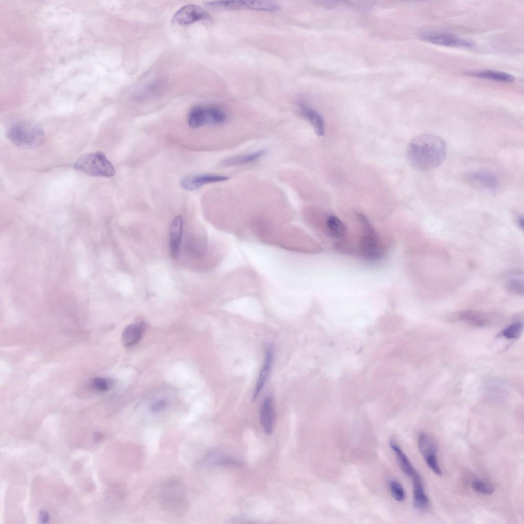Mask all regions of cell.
I'll list each match as a JSON object with an SVG mask.
<instances>
[{
	"instance_id": "ba28073f",
	"label": "cell",
	"mask_w": 524,
	"mask_h": 524,
	"mask_svg": "<svg viewBox=\"0 0 524 524\" xmlns=\"http://www.w3.org/2000/svg\"><path fill=\"white\" fill-rule=\"evenodd\" d=\"M210 16L200 7L189 4L180 8L174 14L173 21L181 25H188L195 22L209 19Z\"/></svg>"
},
{
	"instance_id": "2e32d148",
	"label": "cell",
	"mask_w": 524,
	"mask_h": 524,
	"mask_svg": "<svg viewBox=\"0 0 524 524\" xmlns=\"http://www.w3.org/2000/svg\"><path fill=\"white\" fill-rule=\"evenodd\" d=\"M493 317L491 314L473 310L464 311L460 315L462 320L476 326L487 325L491 323Z\"/></svg>"
},
{
	"instance_id": "83f0119b",
	"label": "cell",
	"mask_w": 524,
	"mask_h": 524,
	"mask_svg": "<svg viewBox=\"0 0 524 524\" xmlns=\"http://www.w3.org/2000/svg\"><path fill=\"white\" fill-rule=\"evenodd\" d=\"M166 405V402L164 400H160L154 403L151 409L154 411H158L164 408Z\"/></svg>"
},
{
	"instance_id": "9c48e42d",
	"label": "cell",
	"mask_w": 524,
	"mask_h": 524,
	"mask_svg": "<svg viewBox=\"0 0 524 524\" xmlns=\"http://www.w3.org/2000/svg\"><path fill=\"white\" fill-rule=\"evenodd\" d=\"M465 178L469 185L480 189L494 191L498 189L499 185L497 177L488 171L479 170L470 172L467 174Z\"/></svg>"
},
{
	"instance_id": "6da1fadb",
	"label": "cell",
	"mask_w": 524,
	"mask_h": 524,
	"mask_svg": "<svg viewBox=\"0 0 524 524\" xmlns=\"http://www.w3.org/2000/svg\"><path fill=\"white\" fill-rule=\"evenodd\" d=\"M446 152V144L442 138L434 135L423 134L410 142L406 157L412 167L427 171L440 165L445 159Z\"/></svg>"
},
{
	"instance_id": "4fadbf2b",
	"label": "cell",
	"mask_w": 524,
	"mask_h": 524,
	"mask_svg": "<svg viewBox=\"0 0 524 524\" xmlns=\"http://www.w3.org/2000/svg\"><path fill=\"white\" fill-rule=\"evenodd\" d=\"M183 231V220L180 215L173 219L170 227L169 246L172 257H178L180 252Z\"/></svg>"
},
{
	"instance_id": "7402d4cb",
	"label": "cell",
	"mask_w": 524,
	"mask_h": 524,
	"mask_svg": "<svg viewBox=\"0 0 524 524\" xmlns=\"http://www.w3.org/2000/svg\"><path fill=\"white\" fill-rule=\"evenodd\" d=\"M265 150L239 155L226 159L222 162V165L226 166L239 165L252 163L257 161L265 154Z\"/></svg>"
},
{
	"instance_id": "d4e9b609",
	"label": "cell",
	"mask_w": 524,
	"mask_h": 524,
	"mask_svg": "<svg viewBox=\"0 0 524 524\" xmlns=\"http://www.w3.org/2000/svg\"><path fill=\"white\" fill-rule=\"evenodd\" d=\"M389 488L394 499L399 502L402 501L405 497V491L402 486L396 480L389 482Z\"/></svg>"
},
{
	"instance_id": "f1b7e54d",
	"label": "cell",
	"mask_w": 524,
	"mask_h": 524,
	"mask_svg": "<svg viewBox=\"0 0 524 524\" xmlns=\"http://www.w3.org/2000/svg\"><path fill=\"white\" fill-rule=\"evenodd\" d=\"M39 519L42 522L47 523L49 520V515L47 512L41 510L39 513Z\"/></svg>"
},
{
	"instance_id": "ac0fdd59",
	"label": "cell",
	"mask_w": 524,
	"mask_h": 524,
	"mask_svg": "<svg viewBox=\"0 0 524 524\" xmlns=\"http://www.w3.org/2000/svg\"><path fill=\"white\" fill-rule=\"evenodd\" d=\"M389 444L403 472L406 476L412 477L417 471L409 458L393 439H390Z\"/></svg>"
},
{
	"instance_id": "44dd1931",
	"label": "cell",
	"mask_w": 524,
	"mask_h": 524,
	"mask_svg": "<svg viewBox=\"0 0 524 524\" xmlns=\"http://www.w3.org/2000/svg\"><path fill=\"white\" fill-rule=\"evenodd\" d=\"M300 110L303 115L309 121L315 132L319 136H322L324 133L323 120L320 114L316 110L306 106H300Z\"/></svg>"
},
{
	"instance_id": "d6986e66",
	"label": "cell",
	"mask_w": 524,
	"mask_h": 524,
	"mask_svg": "<svg viewBox=\"0 0 524 524\" xmlns=\"http://www.w3.org/2000/svg\"><path fill=\"white\" fill-rule=\"evenodd\" d=\"M471 76L477 78L488 79L500 82H511L514 77L509 73L492 70L478 71L470 73Z\"/></svg>"
},
{
	"instance_id": "603a6c76",
	"label": "cell",
	"mask_w": 524,
	"mask_h": 524,
	"mask_svg": "<svg viewBox=\"0 0 524 524\" xmlns=\"http://www.w3.org/2000/svg\"><path fill=\"white\" fill-rule=\"evenodd\" d=\"M327 228L329 234L333 237L342 238L346 233V228L343 222L335 216H330L327 220Z\"/></svg>"
},
{
	"instance_id": "4dcf8cb0",
	"label": "cell",
	"mask_w": 524,
	"mask_h": 524,
	"mask_svg": "<svg viewBox=\"0 0 524 524\" xmlns=\"http://www.w3.org/2000/svg\"><path fill=\"white\" fill-rule=\"evenodd\" d=\"M517 224H518V226L519 227V228H521V229H523V217L521 216H519L518 217L517 220Z\"/></svg>"
},
{
	"instance_id": "484cf974",
	"label": "cell",
	"mask_w": 524,
	"mask_h": 524,
	"mask_svg": "<svg viewBox=\"0 0 524 524\" xmlns=\"http://www.w3.org/2000/svg\"><path fill=\"white\" fill-rule=\"evenodd\" d=\"M523 326L520 323L510 325L502 331L503 336L507 339H513L520 336L522 332Z\"/></svg>"
},
{
	"instance_id": "9a60e30c",
	"label": "cell",
	"mask_w": 524,
	"mask_h": 524,
	"mask_svg": "<svg viewBox=\"0 0 524 524\" xmlns=\"http://www.w3.org/2000/svg\"><path fill=\"white\" fill-rule=\"evenodd\" d=\"M413 481V503L417 509L425 510L429 506V499L427 496L421 478L417 472L412 477Z\"/></svg>"
},
{
	"instance_id": "7c38bea8",
	"label": "cell",
	"mask_w": 524,
	"mask_h": 524,
	"mask_svg": "<svg viewBox=\"0 0 524 524\" xmlns=\"http://www.w3.org/2000/svg\"><path fill=\"white\" fill-rule=\"evenodd\" d=\"M212 117L210 107L194 106L190 111L188 123L192 128L200 127L205 125H211Z\"/></svg>"
},
{
	"instance_id": "52a82bcc",
	"label": "cell",
	"mask_w": 524,
	"mask_h": 524,
	"mask_svg": "<svg viewBox=\"0 0 524 524\" xmlns=\"http://www.w3.org/2000/svg\"><path fill=\"white\" fill-rule=\"evenodd\" d=\"M418 446L428 467L435 474L441 476L442 471L436 457L438 446L434 440L426 434L421 433L418 438Z\"/></svg>"
},
{
	"instance_id": "5bb4252c",
	"label": "cell",
	"mask_w": 524,
	"mask_h": 524,
	"mask_svg": "<svg viewBox=\"0 0 524 524\" xmlns=\"http://www.w3.org/2000/svg\"><path fill=\"white\" fill-rule=\"evenodd\" d=\"M273 359V350L271 347L268 346L265 350L264 361L256 382L253 400H255L258 396L266 383L272 367Z\"/></svg>"
},
{
	"instance_id": "e0dca14e",
	"label": "cell",
	"mask_w": 524,
	"mask_h": 524,
	"mask_svg": "<svg viewBox=\"0 0 524 524\" xmlns=\"http://www.w3.org/2000/svg\"><path fill=\"white\" fill-rule=\"evenodd\" d=\"M144 324L136 323L127 326L123 331L122 341L123 345L130 347L135 345L140 339L143 333Z\"/></svg>"
},
{
	"instance_id": "ffe728a7",
	"label": "cell",
	"mask_w": 524,
	"mask_h": 524,
	"mask_svg": "<svg viewBox=\"0 0 524 524\" xmlns=\"http://www.w3.org/2000/svg\"><path fill=\"white\" fill-rule=\"evenodd\" d=\"M504 286L506 289L514 294L523 295V277L520 272L513 271L507 274L505 278Z\"/></svg>"
},
{
	"instance_id": "cb8c5ba5",
	"label": "cell",
	"mask_w": 524,
	"mask_h": 524,
	"mask_svg": "<svg viewBox=\"0 0 524 524\" xmlns=\"http://www.w3.org/2000/svg\"><path fill=\"white\" fill-rule=\"evenodd\" d=\"M112 384V381L110 379L95 377L91 381V386L93 390L102 392L108 391L111 388Z\"/></svg>"
},
{
	"instance_id": "7a4b0ae2",
	"label": "cell",
	"mask_w": 524,
	"mask_h": 524,
	"mask_svg": "<svg viewBox=\"0 0 524 524\" xmlns=\"http://www.w3.org/2000/svg\"><path fill=\"white\" fill-rule=\"evenodd\" d=\"M7 136L17 146L22 148H33L42 144L44 133L42 128L35 123L18 121L9 127Z\"/></svg>"
},
{
	"instance_id": "277c9868",
	"label": "cell",
	"mask_w": 524,
	"mask_h": 524,
	"mask_svg": "<svg viewBox=\"0 0 524 524\" xmlns=\"http://www.w3.org/2000/svg\"><path fill=\"white\" fill-rule=\"evenodd\" d=\"M208 5L214 9L221 10H252L269 12L278 11L280 6L270 1H219L209 2Z\"/></svg>"
},
{
	"instance_id": "5b68a950",
	"label": "cell",
	"mask_w": 524,
	"mask_h": 524,
	"mask_svg": "<svg viewBox=\"0 0 524 524\" xmlns=\"http://www.w3.org/2000/svg\"><path fill=\"white\" fill-rule=\"evenodd\" d=\"M358 217L364 230V235L362 237L360 245L361 254L367 259L377 260L382 257V252L377 234L363 214H358Z\"/></svg>"
},
{
	"instance_id": "3957f363",
	"label": "cell",
	"mask_w": 524,
	"mask_h": 524,
	"mask_svg": "<svg viewBox=\"0 0 524 524\" xmlns=\"http://www.w3.org/2000/svg\"><path fill=\"white\" fill-rule=\"evenodd\" d=\"M76 170L94 176L110 177L115 169L104 153L97 151L80 156L74 164Z\"/></svg>"
},
{
	"instance_id": "4316f807",
	"label": "cell",
	"mask_w": 524,
	"mask_h": 524,
	"mask_svg": "<svg viewBox=\"0 0 524 524\" xmlns=\"http://www.w3.org/2000/svg\"><path fill=\"white\" fill-rule=\"evenodd\" d=\"M472 487L476 491L486 495H491L494 491L492 486L479 479L473 481Z\"/></svg>"
},
{
	"instance_id": "8fae6325",
	"label": "cell",
	"mask_w": 524,
	"mask_h": 524,
	"mask_svg": "<svg viewBox=\"0 0 524 524\" xmlns=\"http://www.w3.org/2000/svg\"><path fill=\"white\" fill-rule=\"evenodd\" d=\"M260 418L265 433L271 435L274 429V411L273 398L267 396L264 399L260 407Z\"/></svg>"
},
{
	"instance_id": "8992f818",
	"label": "cell",
	"mask_w": 524,
	"mask_h": 524,
	"mask_svg": "<svg viewBox=\"0 0 524 524\" xmlns=\"http://www.w3.org/2000/svg\"><path fill=\"white\" fill-rule=\"evenodd\" d=\"M419 38L423 41L440 46L469 49L474 47L472 42L445 32H425L420 35Z\"/></svg>"
},
{
	"instance_id": "f546056e",
	"label": "cell",
	"mask_w": 524,
	"mask_h": 524,
	"mask_svg": "<svg viewBox=\"0 0 524 524\" xmlns=\"http://www.w3.org/2000/svg\"><path fill=\"white\" fill-rule=\"evenodd\" d=\"M102 438V434L98 432H96L94 433L93 439L94 441L95 442H98Z\"/></svg>"
},
{
	"instance_id": "30bf717a",
	"label": "cell",
	"mask_w": 524,
	"mask_h": 524,
	"mask_svg": "<svg viewBox=\"0 0 524 524\" xmlns=\"http://www.w3.org/2000/svg\"><path fill=\"white\" fill-rule=\"evenodd\" d=\"M229 178L227 176L219 174L190 175L184 177L180 182V185L183 188L186 190L194 191L204 184L222 182L226 181Z\"/></svg>"
}]
</instances>
